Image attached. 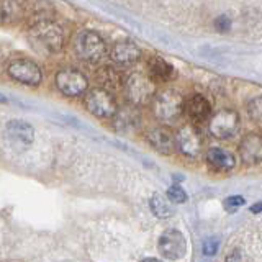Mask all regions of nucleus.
Instances as JSON below:
<instances>
[{
    "mask_svg": "<svg viewBox=\"0 0 262 262\" xmlns=\"http://www.w3.org/2000/svg\"><path fill=\"white\" fill-rule=\"evenodd\" d=\"M74 49H76V54L80 59L87 62H98V61H102L106 54V45L103 38L98 35V33L90 31V30L80 31L76 36Z\"/></svg>",
    "mask_w": 262,
    "mask_h": 262,
    "instance_id": "obj_3",
    "label": "nucleus"
},
{
    "mask_svg": "<svg viewBox=\"0 0 262 262\" xmlns=\"http://www.w3.org/2000/svg\"><path fill=\"white\" fill-rule=\"evenodd\" d=\"M226 262H241V256H239V252H234L233 256H229L226 259Z\"/></svg>",
    "mask_w": 262,
    "mask_h": 262,
    "instance_id": "obj_26",
    "label": "nucleus"
},
{
    "mask_svg": "<svg viewBox=\"0 0 262 262\" xmlns=\"http://www.w3.org/2000/svg\"><path fill=\"white\" fill-rule=\"evenodd\" d=\"M85 106L97 118H113V115L118 110L113 94L102 87L89 90L85 95Z\"/></svg>",
    "mask_w": 262,
    "mask_h": 262,
    "instance_id": "obj_5",
    "label": "nucleus"
},
{
    "mask_svg": "<svg viewBox=\"0 0 262 262\" xmlns=\"http://www.w3.org/2000/svg\"><path fill=\"white\" fill-rule=\"evenodd\" d=\"M248 115L252 121L262 123V95L254 97L248 103Z\"/></svg>",
    "mask_w": 262,
    "mask_h": 262,
    "instance_id": "obj_21",
    "label": "nucleus"
},
{
    "mask_svg": "<svg viewBox=\"0 0 262 262\" xmlns=\"http://www.w3.org/2000/svg\"><path fill=\"white\" fill-rule=\"evenodd\" d=\"M149 72L152 79L161 80V82H167L170 79H174V68L162 57H151L149 59Z\"/></svg>",
    "mask_w": 262,
    "mask_h": 262,
    "instance_id": "obj_19",
    "label": "nucleus"
},
{
    "mask_svg": "<svg viewBox=\"0 0 262 262\" xmlns=\"http://www.w3.org/2000/svg\"><path fill=\"white\" fill-rule=\"evenodd\" d=\"M167 199L172 203H184L187 200V193L182 187L179 185H172L169 190H167Z\"/></svg>",
    "mask_w": 262,
    "mask_h": 262,
    "instance_id": "obj_22",
    "label": "nucleus"
},
{
    "mask_svg": "<svg viewBox=\"0 0 262 262\" xmlns=\"http://www.w3.org/2000/svg\"><path fill=\"white\" fill-rule=\"evenodd\" d=\"M146 139L156 151L161 152V154H172L174 152V147H176V139L172 138L170 131L162 128V126H156L151 128L149 131L146 133Z\"/></svg>",
    "mask_w": 262,
    "mask_h": 262,
    "instance_id": "obj_14",
    "label": "nucleus"
},
{
    "mask_svg": "<svg viewBox=\"0 0 262 262\" xmlns=\"http://www.w3.org/2000/svg\"><path fill=\"white\" fill-rule=\"evenodd\" d=\"M125 95L128 102L133 105H146L152 100L156 95V87L151 77L144 76L141 72H131L123 82Z\"/></svg>",
    "mask_w": 262,
    "mask_h": 262,
    "instance_id": "obj_4",
    "label": "nucleus"
},
{
    "mask_svg": "<svg viewBox=\"0 0 262 262\" xmlns=\"http://www.w3.org/2000/svg\"><path fill=\"white\" fill-rule=\"evenodd\" d=\"M139 126V115L133 106H123L113 115V128L118 133H131Z\"/></svg>",
    "mask_w": 262,
    "mask_h": 262,
    "instance_id": "obj_16",
    "label": "nucleus"
},
{
    "mask_svg": "<svg viewBox=\"0 0 262 262\" xmlns=\"http://www.w3.org/2000/svg\"><path fill=\"white\" fill-rule=\"evenodd\" d=\"M239 156L246 166H256L262 162V136L257 133L246 135L239 144Z\"/></svg>",
    "mask_w": 262,
    "mask_h": 262,
    "instance_id": "obj_12",
    "label": "nucleus"
},
{
    "mask_svg": "<svg viewBox=\"0 0 262 262\" xmlns=\"http://www.w3.org/2000/svg\"><path fill=\"white\" fill-rule=\"evenodd\" d=\"M7 74L20 84L38 87L43 80V71L30 59H13L7 66Z\"/></svg>",
    "mask_w": 262,
    "mask_h": 262,
    "instance_id": "obj_7",
    "label": "nucleus"
},
{
    "mask_svg": "<svg viewBox=\"0 0 262 262\" xmlns=\"http://www.w3.org/2000/svg\"><path fill=\"white\" fill-rule=\"evenodd\" d=\"M215 28L221 33H226V31H229V28H231V21H229L228 16L221 15L215 20Z\"/></svg>",
    "mask_w": 262,
    "mask_h": 262,
    "instance_id": "obj_24",
    "label": "nucleus"
},
{
    "mask_svg": "<svg viewBox=\"0 0 262 262\" xmlns=\"http://www.w3.org/2000/svg\"><path fill=\"white\" fill-rule=\"evenodd\" d=\"M176 147L180 151V154H184L185 158L195 159L202 154V136L199 133V129L195 126L185 125L182 126L176 135Z\"/></svg>",
    "mask_w": 262,
    "mask_h": 262,
    "instance_id": "obj_9",
    "label": "nucleus"
},
{
    "mask_svg": "<svg viewBox=\"0 0 262 262\" xmlns=\"http://www.w3.org/2000/svg\"><path fill=\"white\" fill-rule=\"evenodd\" d=\"M5 133L8 141L15 146L16 149H27L31 146L33 139H35V129L30 125V123L23 121V120H12L7 123L5 126Z\"/></svg>",
    "mask_w": 262,
    "mask_h": 262,
    "instance_id": "obj_10",
    "label": "nucleus"
},
{
    "mask_svg": "<svg viewBox=\"0 0 262 262\" xmlns=\"http://www.w3.org/2000/svg\"><path fill=\"white\" fill-rule=\"evenodd\" d=\"M218 249V241L216 239H207L203 243V254L207 256H213Z\"/></svg>",
    "mask_w": 262,
    "mask_h": 262,
    "instance_id": "obj_25",
    "label": "nucleus"
},
{
    "mask_svg": "<svg viewBox=\"0 0 262 262\" xmlns=\"http://www.w3.org/2000/svg\"><path fill=\"white\" fill-rule=\"evenodd\" d=\"M237 128H239V115L233 110H220L208 120L210 133L218 139L233 138Z\"/></svg>",
    "mask_w": 262,
    "mask_h": 262,
    "instance_id": "obj_8",
    "label": "nucleus"
},
{
    "mask_svg": "<svg viewBox=\"0 0 262 262\" xmlns=\"http://www.w3.org/2000/svg\"><path fill=\"white\" fill-rule=\"evenodd\" d=\"M152 115L156 120L166 125L176 123L184 113V98L179 92L170 89H164L152 97Z\"/></svg>",
    "mask_w": 262,
    "mask_h": 262,
    "instance_id": "obj_1",
    "label": "nucleus"
},
{
    "mask_svg": "<svg viewBox=\"0 0 262 262\" xmlns=\"http://www.w3.org/2000/svg\"><path fill=\"white\" fill-rule=\"evenodd\" d=\"M169 202H170L169 199H164L162 195L156 193L151 199V210H152L154 215L159 216V218H169V216H172L174 210H172Z\"/></svg>",
    "mask_w": 262,
    "mask_h": 262,
    "instance_id": "obj_20",
    "label": "nucleus"
},
{
    "mask_svg": "<svg viewBox=\"0 0 262 262\" xmlns=\"http://www.w3.org/2000/svg\"><path fill=\"white\" fill-rule=\"evenodd\" d=\"M158 246L162 256L172 260L180 259L187 251V243L182 233H179L177 229H167L166 233H162Z\"/></svg>",
    "mask_w": 262,
    "mask_h": 262,
    "instance_id": "obj_11",
    "label": "nucleus"
},
{
    "mask_svg": "<svg viewBox=\"0 0 262 262\" xmlns=\"http://www.w3.org/2000/svg\"><path fill=\"white\" fill-rule=\"evenodd\" d=\"M54 80L57 90L66 97H80L89 89V80L85 74L72 68L59 71L56 74Z\"/></svg>",
    "mask_w": 262,
    "mask_h": 262,
    "instance_id": "obj_6",
    "label": "nucleus"
},
{
    "mask_svg": "<svg viewBox=\"0 0 262 262\" xmlns=\"http://www.w3.org/2000/svg\"><path fill=\"white\" fill-rule=\"evenodd\" d=\"M207 164L213 170L228 172L234 167L236 161H234V156L229 151L221 149V147H210L207 152Z\"/></svg>",
    "mask_w": 262,
    "mask_h": 262,
    "instance_id": "obj_17",
    "label": "nucleus"
},
{
    "mask_svg": "<svg viewBox=\"0 0 262 262\" xmlns=\"http://www.w3.org/2000/svg\"><path fill=\"white\" fill-rule=\"evenodd\" d=\"M110 57L113 62L120 66H131L141 57V51L133 41H118V43L113 45Z\"/></svg>",
    "mask_w": 262,
    "mask_h": 262,
    "instance_id": "obj_13",
    "label": "nucleus"
},
{
    "mask_svg": "<svg viewBox=\"0 0 262 262\" xmlns=\"http://www.w3.org/2000/svg\"><path fill=\"white\" fill-rule=\"evenodd\" d=\"M251 211H252V213H260V211H262V202H260V203H256V205H252V207H251Z\"/></svg>",
    "mask_w": 262,
    "mask_h": 262,
    "instance_id": "obj_27",
    "label": "nucleus"
},
{
    "mask_svg": "<svg viewBox=\"0 0 262 262\" xmlns=\"http://www.w3.org/2000/svg\"><path fill=\"white\" fill-rule=\"evenodd\" d=\"M143 262H159L158 259H146V260H143Z\"/></svg>",
    "mask_w": 262,
    "mask_h": 262,
    "instance_id": "obj_28",
    "label": "nucleus"
},
{
    "mask_svg": "<svg viewBox=\"0 0 262 262\" xmlns=\"http://www.w3.org/2000/svg\"><path fill=\"white\" fill-rule=\"evenodd\" d=\"M4 102H7V98L4 95H0V103H4Z\"/></svg>",
    "mask_w": 262,
    "mask_h": 262,
    "instance_id": "obj_29",
    "label": "nucleus"
},
{
    "mask_svg": "<svg viewBox=\"0 0 262 262\" xmlns=\"http://www.w3.org/2000/svg\"><path fill=\"white\" fill-rule=\"evenodd\" d=\"M184 112L188 115V118L195 123H203L210 120V115H211V106L210 102L205 98L203 95L196 94L192 95L184 105Z\"/></svg>",
    "mask_w": 262,
    "mask_h": 262,
    "instance_id": "obj_15",
    "label": "nucleus"
},
{
    "mask_svg": "<svg viewBox=\"0 0 262 262\" xmlns=\"http://www.w3.org/2000/svg\"><path fill=\"white\" fill-rule=\"evenodd\" d=\"M95 80H97L98 85H100L102 89H105V90H108V92L118 90L123 85L121 76L113 68H110V66H103V68L97 69Z\"/></svg>",
    "mask_w": 262,
    "mask_h": 262,
    "instance_id": "obj_18",
    "label": "nucleus"
},
{
    "mask_svg": "<svg viewBox=\"0 0 262 262\" xmlns=\"http://www.w3.org/2000/svg\"><path fill=\"white\" fill-rule=\"evenodd\" d=\"M30 31L41 46H45L49 53H59L64 46L62 28L48 16H38L31 23Z\"/></svg>",
    "mask_w": 262,
    "mask_h": 262,
    "instance_id": "obj_2",
    "label": "nucleus"
},
{
    "mask_svg": "<svg viewBox=\"0 0 262 262\" xmlns=\"http://www.w3.org/2000/svg\"><path fill=\"white\" fill-rule=\"evenodd\" d=\"M241 205H244V199L239 195H234V196H228V199L225 200V208L229 210V211H233L236 208H239Z\"/></svg>",
    "mask_w": 262,
    "mask_h": 262,
    "instance_id": "obj_23",
    "label": "nucleus"
}]
</instances>
